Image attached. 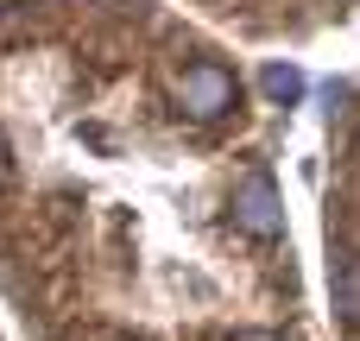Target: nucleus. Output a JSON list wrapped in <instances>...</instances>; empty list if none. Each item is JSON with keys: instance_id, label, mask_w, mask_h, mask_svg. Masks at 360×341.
Returning <instances> with one entry per match:
<instances>
[{"instance_id": "nucleus-1", "label": "nucleus", "mask_w": 360, "mask_h": 341, "mask_svg": "<svg viewBox=\"0 0 360 341\" xmlns=\"http://www.w3.org/2000/svg\"><path fill=\"white\" fill-rule=\"evenodd\" d=\"M171 95H177V108L190 114V120H221L234 101H240V89H234V76L221 70V63H184L177 70V82H171Z\"/></svg>"}, {"instance_id": "nucleus-2", "label": "nucleus", "mask_w": 360, "mask_h": 341, "mask_svg": "<svg viewBox=\"0 0 360 341\" xmlns=\"http://www.w3.org/2000/svg\"><path fill=\"white\" fill-rule=\"evenodd\" d=\"M234 221L253 234V240H278L285 234V202H278V184L266 171H247L234 184Z\"/></svg>"}, {"instance_id": "nucleus-3", "label": "nucleus", "mask_w": 360, "mask_h": 341, "mask_svg": "<svg viewBox=\"0 0 360 341\" xmlns=\"http://www.w3.org/2000/svg\"><path fill=\"white\" fill-rule=\"evenodd\" d=\"M259 89H266V101L291 108V101L304 95V70H297V63H266V70H259Z\"/></svg>"}, {"instance_id": "nucleus-4", "label": "nucleus", "mask_w": 360, "mask_h": 341, "mask_svg": "<svg viewBox=\"0 0 360 341\" xmlns=\"http://www.w3.org/2000/svg\"><path fill=\"white\" fill-rule=\"evenodd\" d=\"M335 297H342V310L360 323V259H348V266H342V278H335Z\"/></svg>"}, {"instance_id": "nucleus-5", "label": "nucleus", "mask_w": 360, "mask_h": 341, "mask_svg": "<svg viewBox=\"0 0 360 341\" xmlns=\"http://www.w3.org/2000/svg\"><path fill=\"white\" fill-rule=\"evenodd\" d=\"M0 184H6V139H0Z\"/></svg>"}, {"instance_id": "nucleus-6", "label": "nucleus", "mask_w": 360, "mask_h": 341, "mask_svg": "<svg viewBox=\"0 0 360 341\" xmlns=\"http://www.w3.org/2000/svg\"><path fill=\"white\" fill-rule=\"evenodd\" d=\"M234 341H278V335H234Z\"/></svg>"}]
</instances>
